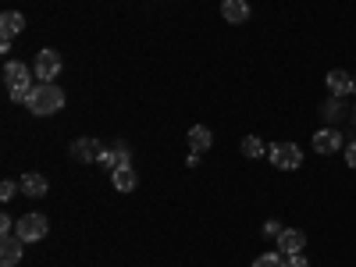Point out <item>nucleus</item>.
I'll return each instance as SVG.
<instances>
[{
  "mask_svg": "<svg viewBox=\"0 0 356 267\" xmlns=\"http://www.w3.org/2000/svg\"><path fill=\"white\" fill-rule=\"evenodd\" d=\"M25 107L33 111L36 118H50V114H57V111L65 107V89L57 86V82H36V89L29 93Z\"/></svg>",
  "mask_w": 356,
  "mask_h": 267,
  "instance_id": "obj_1",
  "label": "nucleus"
},
{
  "mask_svg": "<svg viewBox=\"0 0 356 267\" xmlns=\"http://www.w3.org/2000/svg\"><path fill=\"white\" fill-rule=\"evenodd\" d=\"M33 75H36V72H29V65H22V61H8V65H4V89H8V97H11L15 104H25L29 93L36 89Z\"/></svg>",
  "mask_w": 356,
  "mask_h": 267,
  "instance_id": "obj_2",
  "label": "nucleus"
},
{
  "mask_svg": "<svg viewBox=\"0 0 356 267\" xmlns=\"http://www.w3.org/2000/svg\"><path fill=\"white\" fill-rule=\"evenodd\" d=\"M267 157H271V164L278 171H296V168L303 164V150L296 143H275L271 150H267Z\"/></svg>",
  "mask_w": 356,
  "mask_h": 267,
  "instance_id": "obj_3",
  "label": "nucleus"
},
{
  "mask_svg": "<svg viewBox=\"0 0 356 267\" xmlns=\"http://www.w3.org/2000/svg\"><path fill=\"white\" fill-rule=\"evenodd\" d=\"M47 232H50V221L43 214H25L15 225V235L22 243H40V239H47Z\"/></svg>",
  "mask_w": 356,
  "mask_h": 267,
  "instance_id": "obj_4",
  "label": "nucleus"
},
{
  "mask_svg": "<svg viewBox=\"0 0 356 267\" xmlns=\"http://www.w3.org/2000/svg\"><path fill=\"white\" fill-rule=\"evenodd\" d=\"M61 65H65V61H61V54L47 47V50H40V54H36L33 72H36V79H40V82H54L57 75H61Z\"/></svg>",
  "mask_w": 356,
  "mask_h": 267,
  "instance_id": "obj_5",
  "label": "nucleus"
},
{
  "mask_svg": "<svg viewBox=\"0 0 356 267\" xmlns=\"http://www.w3.org/2000/svg\"><path fill=\"white\" fill-rule=\"evenodd\" d=\"M104 150H107V146H104L100 139H93V136H86V139L72 143V157H75L79 164H100Z\"/></svg>",
  "mask_w": 356,
  "mask_h": 267,
  "instance_id": "obj_6",
  "label": "nucleus"
},
{
  "mask_svg": "<svg viewBox=\"0 0 356 267\" xmlns=\"http://www.w3.org/2000/svg\"><path fill=\"white\" fill-rule=\"evenodd\" d=\"M342 150V136H339V129H321L317 136H314V154H321V157H332V154H339Z\"/></svg>",
  "mask_w": 356,
  "mask_h": 267,
  "instance_id": "obj_7",
  "label": "nucleus"
},
{
  "mask_svg": "<svg viewBox=\"0 0 356 267\" xmlns=\"http://www.w3.org/2000/svg\"><path fill=\"white\" fill-rule=\"evenodd\" d=\"M278 250H282L285 257L303 253V250H307V232H300V228H285V232L278 235Z\"/></svg>",
  "mask_w": 356,
  "mask_h": 267,
  "instance_id": "obj_8",
  "label": "nucleus"
},
{
  "mask_svg": "<svg viewBox=\"0 0 356 267\" xmlns=\"http://www.w3.org/2000/svg\"><path fill=\"white\" fill-rule=\"evenodd\" d=\"M22 239L18 235H4V239H0V267H15L18 260H22Z\"/></svg>",
  "mask_w": 356,
  "mask_h": 267,
  "instance_id": "obj_9",
  "label": "nucleus"
},
{
  "mask_svg": "<svg viewBox=\"0 0 356 267\" xmlns=\"http://www.w3.org/2000/svg\"><path fill=\"white\" fill-rule=\"evenodd\" d=\"M22 193L25 196H33V200H40V196H47L50 193V182H47V178L40 175V171H29V175H22Z\"/></svg>",
  "mask_w": 356,
  "mask_h": 267,
  "instance_id": "obj_10",
  "label": "nucleus"
},
{
  "mask_svg": "<svg viewBox=\"0 0 356 267\" xmlns=\"http://www.w3.org/2000/svg\"><path fill=\"white\" fill-rule=\"evenodd\" d=\"M221 18L232 25H243V22H250V4L246 0H221Z\"/></svg>",
  "mask_w": 356,
  "mask_h": 267,
  "instance_id": "obj_11",
  "label": "nucleus"
},
{
  "mask_svg": "<svg viewBox=\"0 0 356 267\" xmlns=\"http://www.w3.org/2000/svg\"><path fill=\"white\" fill-rule=\"evenodd\" d=\"M324 82H328L332 97H342V100H346V97L353 93V75H349V72H342V68H332Z\"/></svg>",
  "mask_w": 356,
  "mask_h": 267,
  "instance_id": "obj_12",
  "label": "nucleus"
},
{
  "mask_svg": "<svg viewBox=\"0 0 356 267\" xmlns=\"http://www.w3.org/2000/svg\"><path fill=\"white\" fill-rule=\"evenodd\" d=\"M211 146H214V132L207 129V125H193L189 129V150L193 154H207Z\"/></svg>",
  "mask_w": 356,
  "mask_h": 267,
  "instance_id": "obj_13",
  "label": "nucleus"
},
{
  "mask_svg": "<svg viewBox=\"0 0 356 267\" xmlns=\"http://www.w3.org/2000/svg\"><path fill=\"white\" fill-rule=\"evenodd\" d=\"M111 182H114V189H118V193H132V189L139 186V175H136V168L129 164V168L111 171Z\"/></svg>",
  "mask_w": 356,
  "mask_h": 267,
  "instance_id": "obj_14",
  "label": "nucleus"
},
{
  "mask_svg": "<svg viewBox=\"0 0 356 267\" xmlns=\"http://www.w3.org/2000/svg\"><path fill=\"white\" fill-rule=\"evenodd\" d=\"M22 29H25L22 11H4V15H0V36H4V40H15Z\"/></svg>",
  "mask_w": 356,
  "mask_h": 267,
  "instance_id": "obj_15",
  "label": "nucleus"
},
{
  "mask_svg": "<svg viewBox=\"0 0 356 267\" xmlns=\"http://www.w3.org/2000/svg\"><path fill=\"white\" fill-rule=\"evenodd\" d=\"M346 114V104H342V97H328V100H324V107H321V118H324V122H339V118Z\"/></svg>",
  "mask_w": 356,
  "mask_h": 267,
  "instance_id": "obj_16",
  "label": "nucleus"
},
{
  "mask_svg": "<svg viewBox=\"0 0 356 267\" xmlns=\"http://www.w3.org/2000/svg\"><path fill=\"white\" fill-rule=\"evenodd\" d=\"M111 154H114V164H118V168H129V164H132V150H129L125 139H118V143L111 146ZM118 168H114V171H118Z\"/></svg>",
  "mask_w": 356,
  "mask_h": 267,
  "instance_id": "obj_17",
  "label": "nucleus"
},
{
  "mask_svg": "<svg viewBox=\"0 0 356 267\" xmlns=\"http://www.w3.org/2000/svg\"><path fill=\"white\" fill-rule=\"evenodd\" d=\"M253 267H289V257L278 250V253H260L257 260H253Z\"/></svg>",
  "mask_w": 356,
  "mask_h": 267,
  "instance_id": "obj_18",
  "label": "nucleus"
},
{
  "mask_svg": "<svg viewBox=\"0 0 356 267\" xmlns=\"http://www.w3.org/2000/svg\"><path fill=\"white\" fill-rule=\"evenodd\" d=\"M243 154H246V157H264L267 146H264L260 136H246V139H243Z\"/></svg>",
  "mask_w": 356,
  "mask_h": 267,
  "instance_id": "obj_19",
  "label": "nucleus"
},
{
  "mask_svg": "<svg viewBox=\"0 0 356 267\" xmlns=\"http://www.w3.org/2000/svg\"><path fill=\"white\" fill-rule=\"evenodd\" d=\"M18 189H22V186H18V182H11V178H8V182H0V200H4V203H8V200H15V196H18Z\"/></svg>",
  "mask_w": 356,
  "mask_h": 267,
  "instance_id": "obj_20",
  "label": "nucleus"
},
{
  "mask_svg": "<svg viewBox=\"0 0 356 267\" xmlns=\"http://www.w3.org/2000/svg\"><path fill=\"white\" fill-rule=\"evenodd\" d=\"M282 232H285V228H282L278 221H267V225H264V235H267V239H275V235H282Z\"/></svg>",
  "mask_w": 356,
  "mask_h": 267,
  "instance_id": "obj_21",
  "label": "nucleus"
},
{
  "mask_svg": "<svg viewBox=\"0 0 356 267\" xmlns=\"http://www.w3.org/2000/svg\"><path fill=\"white\" fill-rule=\"evenodd\" d=\"M289 267H310L307 253H292V257H289Z\"/></svg>",
  "mask_w": 356,
  "mask_h": 267,
  "instance_id": "obj_22",
  "label": "nucleus"
},
{
  "mask_svg": "<svg viewBox=\"0 0 356 267\" xmlns=\"http://www.w3.org/2000/svg\"><path fill=\"white\" fill-rule=\"evenodd\" d=\"M346 164L356 171V143H349V146H346Z\"/></svg>",
  "mask_w": 356,
  "mask_h": 267,
  "instance_id": "obj_23",
  "label": "nucleus"
},
{
  "mask_svg": "<svg viewBox=\"0 0 356 267\" xmlns=\"http://www.w3.org/2000/svg\"><path fill=\"white\" fill-rule=\"evenodd\" d=\"M100 164H104V168H111V171L118 168V164H114V154H111V146H107V150H104V157H100Z\"/></svg>",
  "mask_w": 356,
  "mask_h": 267,
  "instance_id": "obj_24",
  "label": "nucleus"
},
{
  "mask_svg": "<svg viewBox=\"0 0 356 267\" xmlns=\"http://www.w3.org/2000/svg\"><path fill=\"white\" fill-rule=\"evenodd\" d=\"M353 93H356V75H353Z\"/></svg>",
  "mask_w": 356,
  "mask_h": 267,
  "instance_id": "obj_25",
  "label": "nucleus"
},
{
  "mask_svg": "<svg viewBox=\"0 0 356 267\" xmlns=\"http://www.w3.org/2000/svg\"><path fill=\"white\" fill-rule=\"evenodd\" d=\"M353 122H356V111H353Z\"/></svg>",
  "mask_w": 356,
  "mask_h": 267,
  "instance_id": "obj_26",
  "label": "nucleus"
}]
</instances>
